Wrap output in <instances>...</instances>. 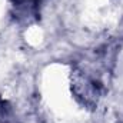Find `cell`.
Listing matches in <instances>:
<instances>
[{
  "instance_id": "1",
  "label": "cell",
  "mask_w": 123,
  "mask_h": 123,
  "mask_svg": "<svg viewBox=\"0 0 123 123\" xmlns=\"http://www.w3.org/2000/svg\"><path fill=\"white\" fill-rule=\"evenodd\" d=\"M102 89H103V85L97 77H94L83 70L74 72L72 90H73V94L76 96V99L83 106L96 107L99 97L102 94Z\"/></svg>"
}]
</instances>
